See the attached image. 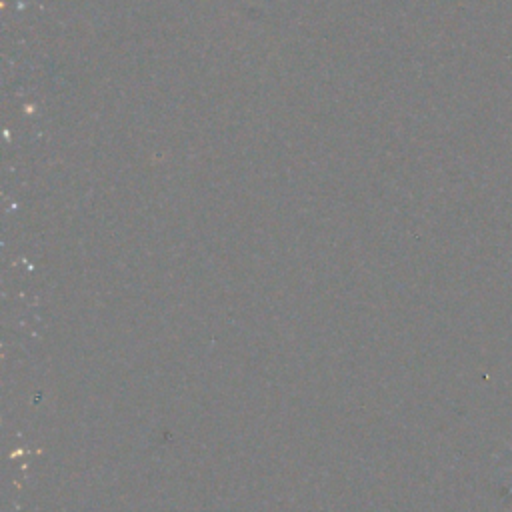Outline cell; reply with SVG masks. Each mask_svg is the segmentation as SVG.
<instances>
[{"label":"cell","mask_w":512,"mask_h":512,"mask_svg":"<svg viewBox=\"0 0 512 512\" xmlns=\"http://www.w3.org/2000/svg\"><path fill=\"white\" fill-rule=\"evenodd\" d=\"M510 450H512V446H510ZM508 496H512V486L508 488Z\"/></svg>","instance_id":"obj_1"}]
</instances>
